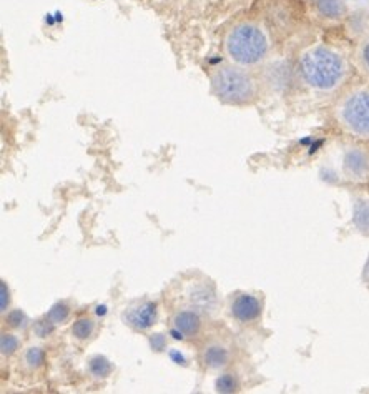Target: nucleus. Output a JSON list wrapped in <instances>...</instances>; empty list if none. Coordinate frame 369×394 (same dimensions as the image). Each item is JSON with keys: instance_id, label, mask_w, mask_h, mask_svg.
Here are the masks:
<instances>
[{"instance_id": "412c9836", "label": "nucleus", "mask_w": 369, "mask_h": 394, "mask_svg": "<svg viewBox=\"0 0 369 394\" xmlns=\"http://www.w3.org/2000/svg\"><path fill=\"white\" fill-rule=\"evenodd\" d=\"M363 60H364V63H366V67L369 68V43H366L363 49Z\"/></svg>"}, {"instance_id": "7ed1b4c3", "label": "nucleus", "mask_w": 369, "mask_h": 394, "mask_svg": "<svg viewBox=\"0 0 369 394\" xmlns=\"http://www.w3.org/2000/svg\"><path fill=\"white\" fill-rule=\"evenodd\" d=\"M213 86L216 95L223 102L240 105V103L253 100V79H251L248 73L238 70V68L225 67L216 72L213 75Z\"/></svg>"}, {"instance_id": "dca6fc26", "label": "nucleus", "mask_w": 369, "mask_h": 394, "mask_svg": "<svg viewBox=\"0 0 369 394\" xmlns=\"http://www.w3.org/2000/svg\"><path fill=\"white\" fill-rule=\"evenodd\" d=\"M20 341L19 338L14 335H8V333H3L2 340H0V349H2L3 356H12L17 349H19Z\"/></svg>"}, {"instance_id": "4be33fe9", "label": "nucleus", "mask_w": 369, "mask_h": 394, "mask_svg": "<svg viewBox=\"0 0 369 394\" xmlns=\"http://www.w3.org/2000/svg\"><path fill=\"white\" fill-rule=\"evenodd\" d=\"M366 278H369V263H368V266H366Z\"/></svg>"}, {"instance_id": "a211bd4d", "label": "nucleus", "mask_w": 369, "mask_h": 394, "mask_svg": "<svg viewBox=\"0 0 369 394\" xmlns=\"http://www.w3.org/2000/svg\"><path fill=\"white\" fill-rule=\"evenodd\" d=\"M236 379L233 378L232 374H223L220 376V379L216 381V389L221 393H232L236 391Z\"/></svg>"}, {"instance_id": "6e6552de", "label": "nucleus", "mask_w": 369, "mask_h": 394, "mask_svg": "<svg viewBox=\"0 0 369 394\" xmlns=\"http://www.w3.org/2000/svg\"><path fill=\"white\" fill-rule=\"evenodd\" d=\"M229 359H232L229 349L225 344L216 343V341L206 344L202 351V361L208 370H223L225 366H228Z\"/></svg>"}, {"instance_id": "4468645a", "label": "nucleus", "mask_w": 369, "mask_h": 394, "mask_svg": "<svg viewBox=\"0 0 369 394\" xmlns=\"http://www.w3.org/2000/svg\"><path fill=\"white\" fill-rule=\"evenodd\" d=\"M354 223L359 232L369 233V203L358 202L354 206Z\"/></svg>"}, {"instance_id": "aec40b11", "label": "nucleus", "mask_w": 369, "mask_h": 394, "mask_svg": "<svg viewBox=\"0 0 369 394\" xmlns=\"http://www.w3.org/2000/svg\"><path fill=\"white\" fill-rule=\"evenodd\" d=\"M8 306V288L6 283H2V311H7Z\"/></svg>"}, {"instance_id": "0eeeda50", "label": "nucleus", "mask_w": 369, "mask_h": 394, "mask_svg": "<svg viewBox=\"0 0 369 394\" xmlns=\"http://www.w3.org/2000/svg\"><path fill=\"white\" fill-rule=\"evenodd\" d=\"M172 326L180 338H185V340H192V338H197L199 335V331H202V326H203L199 311L195 310V308L176 311V313L173 315V318H172Z\"/></svg>"}, {"instance_id": "9d476101", "label": "nucleus", "mask_w": 369, "mask_h": 394, "mask_svg": "<svg viewBox=\"0 0 369 394\" xmlns=\"http://www.w3.org/2000/svg\"><path fill=\"white\" fill-rule=\"evenodd\" d=\"M345 168L351 176H364L369 172V158L363 150H351L345 157Z\"/></svg>"}, {"instance_id": "2eb2a0df", "label": "nucleus", "mask_w": 369, "mask_h": 394, "mask_svg": "<svg viewBox=\"0 0 369 394\" xmlns=\"http://www.w3.org/2000/svg\"><path fill=\"white\" fill-rule=\"evenodd\" d=\"M43 361H45V353L40 348H33L32 346V348H29L24 353V366L29 368L30 371H36L38 368H42Z\"/></svg>"}, {"instance_id": "1a4fd4ad", "label": "nucleus", "mask_w": 369, "mask_h": 394, "mask_svg": "<svg viewBox=\"0 0 369 394\" xmlns=\"http://www.w3.org/2000/svg\"><path fill=\"white\" fill-rule=\"evenodd\" d=\"M188 301L195 310L213 311L216 306V296L210 285H195L188 291Z\"/></svg>"}, {"instance_id": "423d86ee", "label": "nucleus", "mask_w": 369, "mask_h": 394, "mask_svg": "<svg viewBox=\"0 0 369 394\" xmlns=\"http://www.w3.org/2000/svg\"><path fill=\"white\" fill-rule=\"evenodd\" d=\"M262 301L253 294L241 293L232 303V316L238 323H255L262 316Z\"/></svg>"}, {"instance_id": "9b49d317", "label": "nucleus", "mask_w": 369, "mask_h": 394, "mask_svg": "<svg viewBox=\"0 0 369 394\" xmlns=\"http://www.w3.org/2000/svg\"><path fill=\"white\" fill-rule=\"evenodd\" d=\"M316 7H318L319 14L328 19H338L346 12L342 0H316Z\"/></svg>"}, {"instance_id": "f8f14e48", "label": "nucleus", "mask_w": 369, "mask_h": 394, "mask_svg": "<svg viewBox=\"0 0 369 394\" xmlns=\"http://www.w3.org/2000/svg\"><path fill=\"white\" fill-rule=\"evenodd\" d=\"M95 333V323L90 318H78L72 326V335L78 341H86Z\"/></svg>"}, {"instance_id": "6ab92c4d", "label": "nucleus", "mask_w": 369, "mask_h": 394, "mask_svg": "<svg viewBox=\"0 0 369 394\" xmlns=\"http://www.w3.org/2000/svg\"><path fill=\"white\" fill-rule=\"evenodd\" d=\"M7 321L12 328H24L25 323H27V318L22 311H12L10 315L7 316Z\"/></svg>"}, {"instance_id": "f3484780", "label": "nucleus", "mask_w": 369, "mask_h": 394, "mask_svg": "<svg viewBox=\"0 0 369 394\" xmlns=\"http://www.w3.org/2000/svg\"><path fill=\"white\" fill-rule=\"evenodd\" d=\"M68 315H70V308L67 305H63V303H57L55 306H52L49 315H47V319L54 324L63 323L68 318Z\"/></svg>"}, {"instance_id": "20e7f679", "label": "nucleus", "mask_w": 369, "mask_h": 394, "mask_svg": "<svg viewBox=\"0 0 369 394\" xmlns=\"http://www.w3.org/2000/svg\"><path fill=\"white\" fill-rule=\"evenodd\" d=\"M341 119L351 132L369 135V92H358L346 100L341 110Z\"/></svg>"}, {"instance_id": "f257e3e1", "label": "nucleus", "mask_w": 369, "mask_h": 394, "mask_svg": "<svg viewBox=\"0 0 369 394\" xmlns=\"http://www.w3.org/2000/svg\"><path fill=\"white\" fill-rule=\"evenodd\" d=\"M301 75L306 84L319 90H329L340 84L345 73V65L340 55L334 52L318 47V49L308 52L301 59Z\"/></svg>"}, {"instance_id": "ddd939ff", "label": "nucleus", "mask_w": 369, "mask_h": 394, "mask_svg": "<svg viewBox=\"0 0 369 394\" xmlns=\"http://www.w3.org/2000/svg\"><path fill=\"white\" fill-rule=\"evenodd\" d=\"M112 370H114L112 363L103 356H95L89 361V373L93 378H107V376H110Z\"/></svg>"}, {"instance_id": "f03ea898", "label": "nucleus", "mask_w": 369, "mask_h": 394, "mask_svg": "<svg viewBox=\"0 0 369 394\" xmlns=\"http://www.w3.org/2000/svg\"><path fill=\"white\" fill-rule=\"evenodd\" d=\"M227 52L234 62L253 65L266 57L268 40L256 25L243 24L229 32L227 38Z\"/></svg>"}, {"instance_id": "39448f33", "label": "nucleus", "mask_w": 369, "mask_h": 394, "mask_svg": "<svg viewBox=\"0 0 369 394\" xmlns=\"http://www.w3.org/2000/svg\"><path fill=\"white\" fill-rule=\"evenodd\" d=\"M158 310L153 301H140L128 306L123 313V321L135 331H146L156 323Z\"/></svg>"}]
</instances>
